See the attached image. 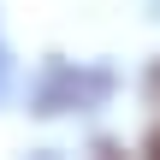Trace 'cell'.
<instances>
[{"label":"cell","instance_id":"cell-1","mask_svg":"<svg viewBox=\"0 0 160 160\" xmlns=\"http://www.w3.org/2000/svg\"><path fill=\"white\" fill-rule=\"evenodd\" d=\"M113 89H119V77L107 65H83V59L48 53L42 71H36V83H30V119H65V113L101 107Z\"/></svg>","mask_w":160,"mask_h":160},{"label":"cell","instance_id":"cell-2","mask_svg":"<svg viewBox=\"0 0 160 160\" xmlns=\"http://www.w3.org/2000/svg\"><path fill=\"white\" fill-rule=\"evenodd\" d=\"M142 95H148V107H160V59L142 71Z\"/></svg>","mask_w":160,"mask_h":160},{"label":"cell","instance_id":"cell-3","mask_svg":"<svg viewBox=\"0 0 160 160\" xmlns=\"http://www.w3.org/2000/svg\"><path fill=\"white\" fill-rule=\"evenodd\" d=\"M142 148H148V154H160V125L148 131V137H142Z\"/></svg>","mask_w":160,"mask_h":160}]
</instances>
